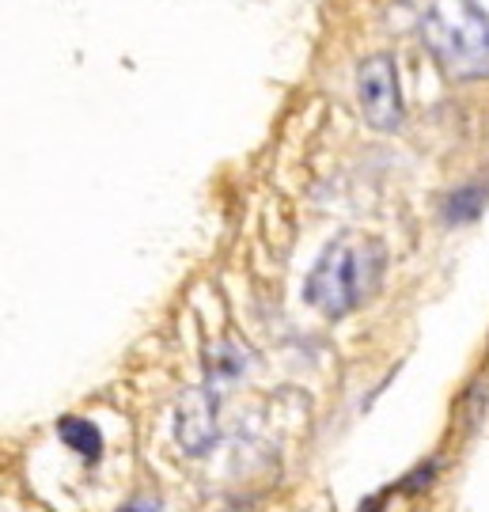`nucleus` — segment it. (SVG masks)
I'll return each instance as SVG.
<instances>
[{
  "label": "nucleus",
  "mask_w": 489,
  "mask_h": 512,
  "mask_svg": "<svg viewBox=\"0 0 489 512\" xmlns=\"http://www.w3.org/2000/svg\"><path fill=\"white\" fill-rule=\"evenodd\" d=\"M387 274V247L368 232H342L315 258L304 300L326 319H345L380 293Z\"/></svg>",
  "instance_id": "f257e3e1"
},
{
  "label": "nucleus",
  "mask_w": 489,
  "mask_h": 512,
  "mask_svg": "<svg viewBox=\"0 0 489 512\" xmlns=\"http://www.w3.org/2000/svg\"><path fill=\"white\" fill-rule=\"evenodd\" d=\"M421 38L455 80H489V0H433Z\"/></svg>",
  "instance_id": "f03ea898"
},
{
  "label": "nucleus",
  "mask_w": 489,
  "mask_h": 512,
  "mask_svg": "<svg viewBox=\"0 0 489 512\" xmlns=\"http://www.w3.org/2000/svg\"><path fill=\"white\" fill-rule=\"evenodd\" d=\"M357 107L364 122L380 133H395L406 118L402 107V84H399V61L391 54H372L357 69Z\"/></svg>",
  "instance_id": "7ed1b4c3"
},
{
  "label": "nucleus",
  "mask_w": 489,
  "mask_h": 512,
  "mask_svg": "<svg viewBox=\"0 0 489 512\" xmlns=\"http://www.w3.org/2000/svg\"><path fill=\"white\" fill-rule=\"evenodd\" d=\"M217 406L220 399L213 384L194 387V391L182 395L179 418H175V440L182 444V452L201 456V452L213 448V440H217Z\"/></svg>",
  "instance_id": "20e7f679"
},
{
  "label": "nucleus",
  "mask_w": 489,
  "mask_h": 512,
  "mask_svg": "<svg viewBox=\"0 0 489 512\" xmlns=\"http://www.w3.org/2000/svg\"><path fill=\"white\" fill-rule=\"evenodd\" d=\"M57 437L65 440V448H73L76 456L91 459V463L103 456V433L88 418H61L57 421Z\"/></svg>",
  "instance_id": "39448f33"
},
{
  "label": "nucleus",
  "mask_w": 489,
  "mask_h": 512,
  "mask_svg": "<svg viewBox=\"0 0 489 512\" xmlns=\"http://www.w3.org/2000/svg\"><path fill=\"white\" fill-rule=\"evenodd\" d=\"M486 198H489V190L482 183L459 186L452 198L444 202V220H448V224H471V220L486 209Z\"/></svg>",
  "instance_id": "423d86ee"
},
{
  "label": "nucleus",
  "mask_w": 489,
  "mask_h": 512,
  "mask_svg": "<svg viewBox=\"0 0 489 512\" xmlns=\"http://www.w3.org/2000/svg\"><path fill=\"white\" fill-rule=\"evenodd\" d=\"M126 512H156V505H148V501H137V505H129Z\"/></svg>",
  "instance_id": "0eeeda50"
}]
</instances>
